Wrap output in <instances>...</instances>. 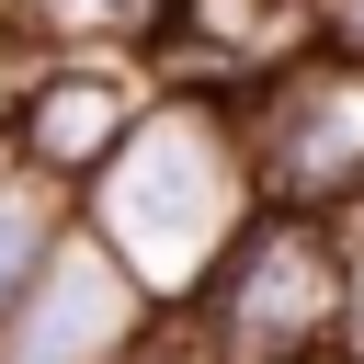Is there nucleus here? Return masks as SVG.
Returning a JSON list of instances; mask_svg holds the SVG:
<instances>
[{"instance_id":"f257e3e1","label":"nucleus","mask_w":364,"mask_h":364,"mask_svg":"<svg viewBox=\"0 0 364 364\" xmlns=\"http://www.w3.org/2000/svg\"><path fill=\"white\" fill-rule=\"evenodd\" d=\"M262 159H250V114L228 91H159L148 125L114 148V171L80 193V216L136 262V284L159 307H193L216 284V262L250 239L262 216Z\"/></svg>"},{"instance_id":"f03ea898","label":"nucleus","mask_w":364,"mask_h":364,"mask_svg":"<svg viewBox=\"0 0 364 364\" xmlns=\"http://www.w3.org/2000/svg\"><path fill=\"white\" fill-rule=\"evenodd\" d=\"M193 318L216 330L228 364H318V353H341L353 341V228L307 216V205H262L250 239L193 296Z\"/></svg>"},{"instance_id":"7ed1b4c3","label":"nucleus","mask_w":364,"mask_h":364,"mask_svg":"<svg viewBox=\"0 0 364 364\" xmlns=\"http://www.w3.org/2000/svg\"><path fill=\"white\" fill-rule=\"evenodd\" d=\"M250 159H262V193L273 205H307V216H341L364 193V57L353 46H307L284 57L250 102Z\"/></svg>"},{"instance_id":"20e7f679","label":"nucleus","mask_w":364,"mask_h":364,"mask_svg":"<svg viewBox=\"0 0 364 364\" xmlns=\"http://www.w3.org/2000/svg\"><path fill=\"white\" fill-rule=\"evenodd\" d=\"M148 102H159L148 57H34L23 114H11V159L46 171V182H68V193H91L114 171V148L148 125Z\"/></svg>"},{"instance_id":"39448f33","label":"nucleus","mask_w":364,"mask_h":364,"mask_svg":"<svg viewBox=\"0 0 364 364\" xmlns=\"http://www.w3.org/2000/svg\"><path fill=\"white\" fill-rule=\"evenodd\" d=\"M148 318H159V296H148L136 262L80 216V228L57 239V262L34 273V296L0 318V364H114Z\"/></svg>"},{"instance_id":"423d86ee","label":"nucleus","mask_w":364,"mask_h":364,"mask_svg":"<svg viewBox=\"0 0 364 364\" xmlns=\"http://www.w3.org/2000/svg\"><path fill=\"white\" fill-rule=\"evenodd\" d=\"M330 34V11L318 0H182V23H171V46L148 57L159 68V91H228V102H250L284 57H307Z\"/></svg>"},{"instance_id":"0eeeda50","label":"nucleus","mask_w":364,"mask_h":364,"mask_svg":"<svg viewBox=\"0 0 364 364\" xmlns=\"http://www.w3.org/2000/svg\"><path fill=\"white\" fill-rule=\"evenodd\" d=\"M182 0H0V46L23 57H159Z\"/></svg>"},{"instance_id":"6e6552de","label":"nucleus","mask_w":364,"mask_h":364,"mask_svg":"<svg viewBox=\"0 0 364 364\" xmlns=\"http://www.w3.org/2000/svg\"><path fill=\"white\" fill-rule=\"evenodd\" d=\"M68 228H80V193L46 182V171H23V159H0V318L34 296V273L57 262Z\"/></svg>"},{"instance_id":"1a4fd4ad","label":"nucleus","mask_w":364,"mask_h":364,"mask_svg":"<svg viewBox=\"0 0 364 364\" xmlns=\"http://www.w3.org/2000/svg\"><path fill=\"white\" fill-rule=\"evenodd\" d=\"M23 80H34V57H23V46H0V159H11V114H23Z\"/></svg>"},{"instance_id":"9d476101","label":"nucleus","mask_w":364,"mask_h":364,"mask_svg":"<svg viewBox=\"0 0 364 364\" xmlns=\"http://www.w3.org/2000/svg\"><path fill=\"white\" fill-rule=\"evenodd\" d=\"M318 11H330V46H353V57H364V0H318Z\"/></svg>"},{"instance_id":"9b49d317","label":"nucleus","mask_w":364,"mask_h":364,"mask_svg":"<svg viewBox=\"0 0 364 364\" xmlns=\"http://www.w3.org/2000/svg\"><path fill=\"white\" fill-rule=\"evenodd\" d=\"M341 228H353V250H364V193H353V205H341Z\"/></svg>"}]
</instances>
